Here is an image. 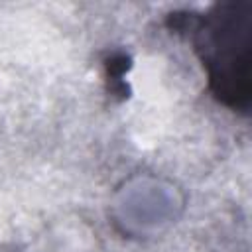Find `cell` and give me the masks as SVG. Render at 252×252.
<instances>
[{
    "label": "cell",
    "instance_id": "6da1fadb",
    "mask_svg": "<svg viewBox=\"0 0 252 252\" xmlns=\"http://www.w3.org/2000/svg\"><path fill=\"white\" fill-rule=\"evenodd\" d=\"M189 32L215 93L230 106H244L250 94L252 6L226 2L205 16H189Z\"/></svg>",
    "mask_w": 252,
    "mask_h": 252
}]
</instances>
